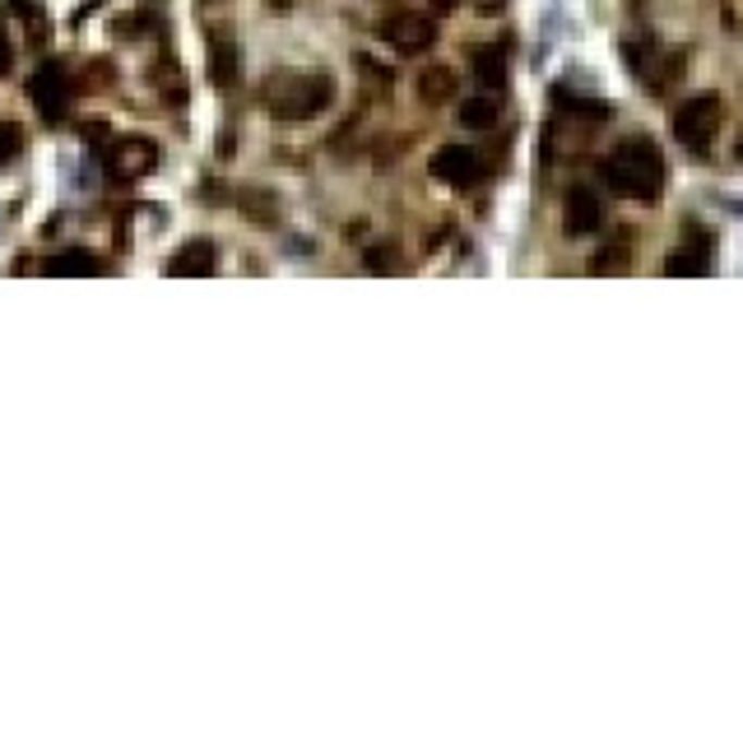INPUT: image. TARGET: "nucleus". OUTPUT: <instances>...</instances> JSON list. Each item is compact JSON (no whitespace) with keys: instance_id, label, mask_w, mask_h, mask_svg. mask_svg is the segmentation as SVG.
Here are the masks:
<instances>
[{"instance_id":"39448f33","label":"nucleus","mask_w":743,"mask_h":743,"mask_svg":"<svg viewBox=\"0 0 743 743\" xmlns=\"http://www.w3.org/2000/svg\"><path fill=\"white\" fill-rule=\"evenodd\" d=\"M437 172L442 177H451V182H465L474 172V153H465V149H446L442 159H437Z\"/></svg>"},{"instance_id":"f03ea898","label":"nucleus","mask_w":743,"mask_h":743,"mask_svg":"<svg viewBox=\"0 0 743 743\" xmlns=\"http://www.w3.org/2000/svg\"><path fill=\"white\" fill-rule=\"evenodd\" d=\"M720 131V98L716 94H693L688 102H679L673 112V140L693 153H706Z\"/></svg>"},{"instance_id":"7ed1b4c3","label":"nucleus","mask_w":743,"mask_h":743,"mask_svg":"<svg viewBox=\"0 0 743 743\" xmlns=\"http://www.w3.org/2000/svg\"><path fill=\"white\" fill-rule=\"evenodd\" d=\"M706 265H711V237H706L697 223H688L683 242L669 251L665 261V274H679V280H693V274H706Z\"/></svg>"},{"instance_id":"f257e3e1","label":"nucleus","mask_w":743,"mask_h":743,"mask_svg":"<svg viewBox=\"0 0 743 743\" xmlns=\"http://www.w3.org/2000/svg\"><path fill=\"white\" fill-rule=\"evenodd\" d=\"M599 177L618 196L655 205V200H660V191H665V153H660V145H655V140L636 135V140H623L609 153V159H604Z\"/></svg>"},{"instance_id":"20e7f679","label":"nucleus","mask_w":743,"mask_h":743,"mask_svg":"<svg viewBox=\"0 0 743 743\" xmlns=\"http://www.w3.org/2000/svg\"><path fill=\"white\" fill-rule=\"evenodd\" d=\"M562 223H567V233H572V237H585V233L599 228V223H604V205L595 196V186H572V191H567Z\"/></svg>"},{"instance_id":"423d86ee","label":"nucleus","mask_w":743,"mask_h":743,"mask_svg":"<svg viewBox=\"0 0 743 743\" xmlns=\"http://www.w3.org/2000/svg\"><path fill=\"white\" fill-rule=\"evenodd\" d=\"M734 159L743 163V135H739V140H734Z\"/></svg>"}]
</instances>
